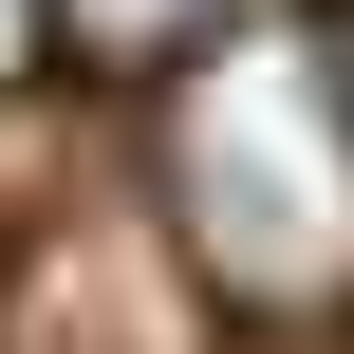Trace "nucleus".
I'll return each instance as SVG.
<instances>
[{
    "mask_svg": "<svg viewBox=\"0 0 354 354\" xmlns=\"http://www.w3.org/2000/svg\"><path fill=\"white\" fill-rule=\"evenodd\" d=\"M168 243L224 317L336 336L354 317V37L336 19H205L149 112Z\"/></svg>",
    "mask_w": 354,
    "mask_h": 354,
    "instance_id": "f257e3e1",
    "label": "nucleus"
},
{
    "mask_svg": "<svg viewBox=\"0 0 354 354\" xmlns=\"http://www.w3.org/2000/svg\"><path fill=\"white\" fill-rule=\"evenodd\" d=\"M187 19H205V0H56V37H75V56H168Z\"/></svg>",
    "mask_w": 354,
    "mask_h": 354,
    "instance_id": "f03ea898",
    "label": "nucleus"
}]
</instances>
